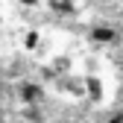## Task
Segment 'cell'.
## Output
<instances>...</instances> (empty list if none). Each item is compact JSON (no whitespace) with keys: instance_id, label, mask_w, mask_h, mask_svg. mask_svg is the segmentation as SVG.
I'll return each mask as SVG.
<instances>
[{"instance_id":"cell-1","label":"cell","mask_w":123,"mask_h":123,"mask_svg":"<svg viewBox=\"0 0 123 123\" xmlns=\"http://www.w3.org/2000/svg\"><path fill=\"white\" fill-rule=\"evenodd\" d=\"M56 91L59 94H65V97H85V79L82 76H76V73H68V76H56L53 79Z\"/></svg>"},{"instance_id":"cell-2","label":"cell","mask_w":123,"mask_h":123,"mask_svg":"<svg viewBox=\"0 0 123 123\" xmlns=\"http://www.w3.org/2000/svg\"><path fill=\"white\" fill-rule=\"evenodd\" d=\"M82 79H85V100H91V103H103V97H105V82L100 79L97 73H85Z\"/></svg>"},{"instance_id":"cell-3","label":"cell","mask_w":123,"mask_h":123,"mask_svg":"<svg viewBox=\"0 0 123 123\" xmlns=\"http://www.w3.org/2000/svg\"><path fill=\"white\" fill-rule=\"evenodd\" d=\"M41 97H44V88L38 82H24L21 85V103L24 105H38Z\"/></svg>"},{"instance_id":"cell-4","label":"cell","mask_w":123,"mask_h":123,"mask_svg":"<svg viewBox=\"0 0 123 123\" xmlns=\"http://www.w3.org/2000/svg\"><path fill=\"white\" fill-rule=\"evenodd\" d=\"M53 12H59V15H76L79 12V3L76 0H44Z\"/></svg>"},{"instance_id":"cell-5","label":"cell","mask_w":123,"mask_h":123,"mask_svg":"<svg viewBox=\"0 0 123 123\" xmlns=\"http://www.w3.org/2000/svg\"><path fill=\"white\" fill-rule=\"evenodd\" d=\"M91 38L100 41V44H111L117 38V29H111V26H94L91 29Z\"/></svg>"},{"instance_id":"cell-6","label":"cell","mask_w":123,"mask_h":123,"mask_svg":"<svg viewBox=\"0 0 123 123\" xmlns=\"http://www.w3.org/2000/svg\"><path fill=\"white\" fill-rule=\"evenodd\" d=\"M21 117H24V123H44V114H41L38 105H24Z\"/></svg>"},{"instance_id":"cell-7","label":"cell","mask_w":123,"mask_h":123,"mask_svg":"<svg viewBox=\"0 0 123 123\" xmlns=\"http://www.w3.org/2000/svg\"><path fill=\"white\" fill-rule=\"evenodd\" d=\"M38 44H41V32H38V29L24 32V50H38Z\"/></svg>"},{"instance_id":"cell-8","label":"cell","mask_w":123,"mask_h":123,"mask_svg":"<svg viewBox=\"0 0 123 123\" xmlns=\"http://www.w3.org/2000/svg\"><path fill=\"white\" fill-rule=\"evenodd\" d=\"M109 123H123V111H117V114H111V117H109Z\"/></svg>"},{"instance_id":"cell-9","label":"cell","mask_w":123,"mask_h":123,"mask_svg":"<svg viewBox=\"0 0 123 123\" xmlns=\"http://www.w3.org/2000/svg\"><path fill=\"white\" fill-rule=\"evenodd\" d=\"M18 3H24V6H38L41 0H18Z\"/></svg>"},{"instance_id":"cell-10","label":"cell","mask_w":123,"mask_h":123,"mask_svg":"<svg viewBox=\"0 0 123 123\" xmlns=\"http://www.w3.org/2000/svg\"><path fill=\"white\" fill-rule=\"evenodd\" d=\"M3 24H6V18H3V12H0V29H3Z\"/></svg>"},{"instance_id":"cell-11","label":"cell","mask_w":123,"mask_h":123,"mask_svg":"<svg viewBox=\"0 0 123 123\" xmlns=\"http://www.w3.org/2000/svg\"><path fill=\"white\" fill-rule=\"evenodd\" d=\"M0 6H3V0H0Z\"/></svg>"}]
</instances>
